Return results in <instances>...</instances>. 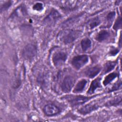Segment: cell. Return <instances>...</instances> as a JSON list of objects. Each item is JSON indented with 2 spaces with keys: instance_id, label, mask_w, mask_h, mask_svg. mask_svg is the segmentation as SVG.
I'll list each match as a JSON object with an SVG mask.
<instances>
[{
  "instance_id": "6da1fadb",
  "label": "cell",
  "mask_w": 122,
  "mask_h": 122,
  "mask_svg": "<svg viewBox=\"0 0 122 122\" xmlns=\"http://www.w3.org/2000/svg\"><path fill=\"white\" fill-rule=\"evenodd\" d=\"M81 34L79 30H62L59 34V38L62 42L68 44L74 41Z\"/></svg>"
},
{
  "instance_id": "7a4b0ae2",
  "label": "cell",
  "mask_w": 122,
  "mask_h": 122,
  "mask_svg": "<svg viewBox=\"0 0 122 122\" xmlns=\"http://www.w3.org/2000/svg\"><path fill=\"white\" fill-rule=\"evenodd\" d=\"M37 53V48L32 44L27 45L22 51V56L23 58L27 60L32 59Z\"/></svg>"
},
{
  "instance_id": "3957f363",
  "label": "cell",
  "mask_w": 122,
  "mask_h": 122,
  "mask_svg": "<svg viewBox=\"0 0 122 122\" xmlns=\"http://www.w3.org/2000/svg\"><path fill=\"white\" fill-rule=\"evenodd\" d=\"M89 58L87 55H81L75 56L71 61L72 65L76 69H79L84 66L88 62Z\"/></svg>"
},
{
  "instance_id": "277c9868",
  "label": "cell",
  "mask_w": 122,
  "mask_h": 122,
  "mask_svg": "<svg viewBox=\"0 0 122 122\" xmlns=\"http://www.w3.org/2000/svg\"><path fill=\"white\" fill-rule=\"evenodd\" d=\"M92 97H86L82 95L71 96L67 98L68 102L72 106L79 105L89 100Z\"/></svg>"
},
{
  "instance_id": "5b68a950",
  "label": "cell",
  "mask_w": 122,
  "mask_h": 122,
  "mask_svg": "<svg viewBox=\"0 0 122 122\" xmlns=\"http://www.w3.org/2000/svg\"><path fill=\"white\" fill-rule=\"evenodd\" d=\"M74 83V79L71 76H66L61 85L62 91L64 92H68L71 90Z\"/></svg>"
},
{
  "instance_id": "8992f818",
  "label": "cell",
  "mask_w": 122,
  "mask_h": 122,
  "mask_svg": "<svg viewBox=\"0 0 122 122\" xmlns=\"http://www.w3.org/2000/svg\"><path fill=\"white\" fill-rule=\"evenodd\" d=\"M67 54L63 51H57L54 53L52 61L55 66H58L63 63L66 60Z\"/></svg>"
},
{
  "instance_id": "52a82bcc",
  "label": "cell",
  "mask_w": 122,
  "mask_h": 122,
  "mask_svg": "<svg viewBox=\"0 0 122 122\" xmlns=\"http://www.w3.org/2000/svg\"><path fill=\"white\" fill-rule=\"evenodd\" d=\"M43 112L46 115L51 116L58 114L60 112V109L54 104H48L44 106Z\"/></svg>"
},
{
  "instance_id": "ba28073f",
  "label": "cell",
  "mask_w": 122,
  "mask_h": 122,
  "mask_svg": "<svg viewBox=\"0 0 122 122\" xmlns=\"http://www.w3.org/2000/svg\"><path fill=\"white\" fill-rule=\"evenodd\" d=\"M98 108V106L96 104L89 103L78 110V112L81 114L85 115L90 113L91 112L94 110H96Z\"/></svg>"
},
{
  "instance_id": "9c48e42d",
  "label": "cell",
  "mask_w": 122,
  "mask_h": 122,
  "mask_svg": "<svg viewBox=\"0 0 122 122\" xmlns=\"http://www.w3.org/2000/svg\"><path fill=\"white\" fill-rule=\"evenodd\" d=\"M61 17L60 13L56 10L52 9L50 13L45 17L44 20V21L50 22L51 21H54Z\"/></svg>"
},
{
  "instance_id": "30bf717a",
  "label": "cell",
  "mask_w": 122,
  "mask_h": 122,
  "mask_svg": "<svg viewBox=\"0 0 122 122\" xmlns=\"http://www.w3.org/2000/svg\"><path fill=\"white\" fill-rule=\"evenodd\" d=\"M101 87V78H97L94 80L91 83L87 93L89 94H92L94 92L95 90Z\"/></svg>"
},
{
  "instance_id": "8fae6325",
  "label": "cell",
  "mask_w": 122,
  "mask_h": 122,
  "mask_svg": "<svg viewBox=\"0 0 122 122\" xmlns=\"http://www.w3.org/2000/svg\"><path fill=\"white\" fill-rule=\"evenodd\" d=\"M101 68L96 66L91 67L86 71L85 72L86 75L90 78H93L96 76L101 71Z\"/></svg>"
},
{
  "instance_id": "7c38bea8",
  "label": "cell",
  "mask_w": 122,
  "mask_h": 122,
  "mask_svg": "<svg viewBox=\"0 0 122 122\" xmlns=\"http://www.w3.org/2000/svg\"><path fill=\"white\" fill-rule=\"evenodd\" d=\"M87 83V81L84 79H82L75 86L73 92L74 93H78L81 92L84 89Z\"/></svg>"
},
{
  "instance_id": "4fadbf2b",
  "label": "cell",
  "mask_w": 122,
  "mask_h": 122,
  "mask_svg": "<svg viewBox=\"0 0 122 122\" xmlns=\"http://www.w3.org/2000/svg\"><path fill=\"white\" fill-rule=\"evenodd\" d=\"M109 36L110 33L108 31L106 30H102L98 33L95 39L98 41L102 42L106 40Z\"/></svg>"
},
{
  "instance_id": "5bb4252c",
  "label": "cell",
  "mask_w": 122,
  "mask_h": 122,
  "mask_svg": "<svg viewBox=\"0 0 122 122\" xmlns=\"http://www.w3.org/2000/svg\"><path fill=\"white\" fill-rule=\"evenodd\" d=\"M92 45V42L90 39L88 38H85L83 39L81 41V46L82 49L84 51H87L88 50Z\"/></svg>"
},
{
  "instance_id": "9a60e30c",
  "label": "cell",
  "mask_w": 122,
  "mask_h": 122,
  "mask_svg": "<svg viewBox=\"0 0 122 122\" xmlns=\"http://www.w3.org/2000/svg\"><path fill=\"white\" fill-rule=\"evenodd\" d=\"M117 76V74L116 73L112 72V73H110L107 76L105 77L103 81V84L104 85H107L109 83H110L113 80H114Z\"/></svg>"
},
{
  "instance_id": "2e32d148",
  "label": "cell",
  "mask_w": 122,
  "mask_h": 122,
  "mask_svg": "<svg viewBox=\"0 0 122 122\" xmlns=\"http://www.w3.org/2000/svg\"><path fill=\"white\" fill-rule=\"evenodd\" d=\"M115 65H116L115 62H112V61L107 62L104 65V72L107 73L108 72H110V71H111L113 69Z\"/></svg>"
},
{
  "instance_id": "e0dca14e",
  "label": "cell",
  "mask_w": 122,
  "mask_h": 122,
  "mask_svg": "<svg viewBox=\"0 0 122 122\" xmlns=\"http://www.w3.org/2000/svg\"><path fill=\"white\" fill-rule=\"evenodd\" d=\"M100 23V20L98 17H95L92 19L89 22V26L90 29H93L97 26H98Z\"/></svg>"
},
{
  "instance_id": "ac0fdd59",
  "label": "cell",
  "mask_w": 122,
  "mask_h": 122,
  "mask_svg": "<svg viewBox=\"0 0 122 122\" xmlns=\"http://www.w3.org/2000/svg\"><path fill=\"white\" fill-rule=\"evenodd\" d=\"M122 101V98L121 96L118 97L114 99H113L108 102L106 103V105L107 106H114L116 105H118Z\"/></svg>"
},
{
  "instance_id": "d6986e66",
  "label": "cell",
  "mask_w": 122,
  "mask_h": 122,
  "mask_svg": "<svg viewBox=\"0 0 122 122\" xmlns=\"http://www.w3.org/2000/svg\"><path fill=\"white\" fill-rule=\"evenodd\" d=\"M122 20L121 17L120 16L116 20L114 26H113V29L115 30H117L119 29V28H121V22H122Z\"/></svg>"
},
{
  "instance_id": "ffe728a7",
  "label": "cell",
  "mask_w": 122,
  "mask_h": 122,
  "mask_svg": "<svg viewBox=\"0 0 122 122\" xmlns=\"http://www.w3.org/2000/svg\"><path fill=\"white\" fill-rule=\"evenodd\" d=\"M121 85H122V83H121V81L117 82V83L114 84V85L112 87V89L109 91V92H112V91L118 90L119 88H121Z\"/></svg>"
},
{
  "instance_id": "44dd1931",
  "label": "cell",
  "mask_w": 122,
  "mask_h": 122,
  "mask_svg": "<svg viewBox=\"0 0 122 122\" xmlns=\"http://www.w3.org/2000/svg\"><path fill=\"white\" fill-rule=\"evenodd\" d=\"M115 13L114 11H112L108 13V14L106 17L107 21H108L109 22L112 21V20H113V19L115 17Z\"/></svg>"
},
{
  "instance_id": "7402d4cb",
  "label": "cell",
  "mask_w": 122,
  "mask_h": 122,
  "mask_svg": "<svg viewBox=\"0 0 122 122\" xmlns=\"http://www.w3.org/2000/svg\"><path fill=\"white\" fill-rule=\"evenodd\" d=\"M11 5V1H9L4 3V4H3L1 7V11L7 10L10 6Z\"/></svg>"
},
{
  "instance_id": "603a6c76",
  "label": "cell",
  "mask_w": 122,
  "mask_h": 122,
  "mask_svg": "<svg viewBox=\"0 0 122 122\" xmlns=\"http://www.w3.org/2000/svg\"><path fill=\"white\" fill-rule=\"evenodd\" d=\"M33 9L35 10L40 11L43 9V5L41 3H37L33 6Z\"/></svg>"
},
{
  "instance_id": "cb8c5ba5",
  "label": "cell",
  "mask_w": 122,
  "mask_h": 122,
  "mask_svg": "<svg viewBox=\"0 0 122 122\" xmlns=\"http://www.w3.org/2000/svg\"><path fill=\"white\" fill-rule=\"evenodd\" d=\"M118 52H119V50L118 49H112L110 51V54L112 56H114L116 54H117Z\"/></svg>"
}]
</instances>
